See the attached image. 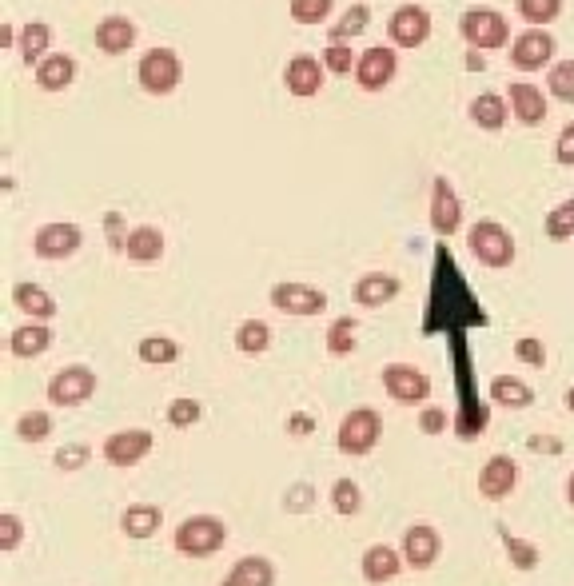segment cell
I'll return each instance as SVG.
<instances>
[{"instance_id":"cell-1","label":"cell","mask_w":574,"mask_h":586,"mask_svg":"<svg viewBox=\"0 0 574 586\" xmlns=\"http://www.w3.org/2000/svg\"><path fill=\"white\" fill-rule=\"evenodd\" d=\"M136 80L148 96H172L184 80V60L176 48H148L136 64Z\"/></svg>"},{"instance_id":"cell-2","label":"cell","mask_w":574,"mask_h":586,"mask_svg":"<svg viewBox=\"0 0 574 586\" xmlns=\"http://www.w3.org/2000/svg\"><path fill=\"white\" fill-rule=\"evenodd\" d=\"M228 543V523L216 515H192L176 527V551L184 559H212Z\"/></svg>"},{"instance_id":"cell-3","label":"cell","mask_w":574,"mask_h":586,"mask_svg":"<svg viewBox=\"0 0 574 586\" xmlns=\"http://www.w3.org/2000/svg\"><path fill=\"white\" fill-rule=\"evenodd\" d=\"M459 32H463V40H467L471 48H479V52H495V48H503V44L511 40L507 16H503L499 8H487V4L467 8V12L459 16Z\"/></svg>"},{"instance_id":"cell-4","label":"cell","mask_w":574,"mask_h":586,"mask_svg":"<svg viewBox=\"0 0 574 586\" xmlns=\"http://www.w3.org/2000/svg\"><path fill=\"white\" fill-rule=\"evenodd\" d=\"M379 439H383V419H379V411H371V407L347 411L343 423H339V431H335V447H339L343 455H351V459L371 455Z\"/></svg>"},{"instance_id":"cell-5","label":"cell","mask_w":574,"mask_h":586,"mask_svg":"<svg viewBox=\"0 0 574 586\" xmlns=\"http://www.w3.org/2000/svg\"><path fill=\"white\" fill-rule=\"evenodd\" d=\"M467 244H471V256L487 268H511L515 264V236L499 220H479L471 228Z\"/></svg>"},{"instance_id":"cell-6","label":"cell","mask_w":574,"mask_h":586,"mask_svg":"<svg viewBox=\"0 0 574 586\" xmlns=\"http://www.w3.org/2000/svg\"><path fill=\"white\" fill-rule=\"evenodd\" d=\"M92 395H96V371L84 367V363H72L64 371H56L52 383H48V403L52 407H80Z\"/></svg>"},{"instance_id":"cell-7","label":"cell","mask_w":574,"mask_h":586,"mask_svg":"<svg viewBox=\"0 0 574 586\" xmlns=\"http://www.w3.org/2000/svg\"><path fill=\"white\" fill-rule=\"evenodd\" d=\"M387 36L399 48H423L431 40V12L423 4H399L387 20Z\"/></svg>"},{"instance_id":"cell-8","label":"cell","mask_w":574,"mask_h":586,"mask_svg":"<svg viewBox=\"0 0 574 586\" xmlns=\"http://www.w3.org/2000/svg\"><path fill=\"white\" fill-rule=\"evenodd\" d=\"M395 72H399V56H395V48H387V44H371V48L359 56V64H355V84H359L363 92H383V88L395 80Z\"/></svg>"},{"instance_id":"cell-9","label":"cell","mask_w":574,"mask_h":586,"mask_svg":"<svg viewBox=\"0 0 574 586\" xmlns=\"http://www.w3.org/2000/svg\"><path fill=\"white\" fill-rule=\"evenodd\" d=\"M80 240H84V232H80L72 220H52V224L36 228L32 252H36L40 260H68V256L80 252Z\"/></svg>"},{"instance_id":"cell-10","label":"cell","mask_w":574,"mask_h":586,"mask_svg":"<svg viewBox=\"0 0 574 586\" xmlns=\"http://www.w3.org/2000/svg\"><path fill=\"white\" fill-rule=\"evenodd\" d=\"M100 455H104L112 467H136V463H144V455H152V431H144V427L116 431V435L104 439Z\"/></svg>"},{"instance_id":"cell-11","label":"cell","mask_w":574,"mask_h":586,"mask_svg":"<svg viewBox=\"0 0 574 586\" xmlns=\"http://www.w3.org/2000/svg\"><path fill=\"white\" fill-rule=\"evenodd\" d=\"M403 563L411 567V571H431L435 563H439V555H443V539H439V531L435 527H427V523H415V527H407L403 531Z\"/></svg>"},{"instance_id":"cell-12","label":"cell","mask_w":574,"mask_h":586,"mask_svg":"<svg viewBox=\"0 0 574 586\" xmlns=\"http://www.w3.org/2000/svg\"><path fill=\"white\" fill-rule=\"evenodd\" d=\"M555 44H559V40H555L547 28H527V32H519V36L511 40V64L523 68V72L543 68V64L555 60Z\"/></svg>"},{"instance_id":"cell-13","label":"cell","mask_w":574,"mask_h":586,"mask_svg":"<svg viewBox=\"0 0 574 586\" xmlns=\"http://www.w3.org/2000/svg\"><path fill=\"white\" fill-rule=\"evenodd\" d=\"M459 224H463V200H459V192L451 188L447 176H435V184H431V228L439 236H455Z\"/></svg>"},{"instance_id":"cell-14","label":"cell","mask_w":574,"mask_h":586,"mask_svg":"<svg viewBox=\"0 0 574 586\" xmlns=\"http://www.w3.org/2000/svg\"><path fill=\"white\" fill-rule=\"evenodd\" d=\"M383 387L395 403H423L431 395V379L423 371H415L411 363H391L383 367Z\"/></svg>"},{"instance_id":"cell-15","label":"cell","mask_w":574,"mask_h":586,"mask_svg":"<svg viewBox=\"0 0 574 586\" xmlns=\"http://www.w3.org/2000/svg\"><path fill=\"white\" fill-rule=\"evenodd\" d=\"M268 299L284 315H319V311H327V292L311 288V284H276Z\"/></svg>"},{"instance_id":"cell-16","label":"cell","mask_w":574,"mask_h":586,"mask_svg":"<svg viewBox=\"0 0 574 586\" xmlns=\"http://www.w3.org/2000/svg\"><path fill=\"white\" fill-rule=\"evenodd\" d=\"M519 483V463L511 455H491L479 471V495L491 503H503Z\"/></svg>"},{"instance_id":"cell-17","label":"cell","mask_w":574,"mask_h":586,"mask_svg":"<svg viewBox=\"0 0 574 586\" xmlns=\"http://www.w3.org/2000/svg\"><path fill=\"white\" fill-rule=\"evenodd\" d=\"M323 60H315V56H291L284 68V84L291 96H299V100H311V96H319V88H323Z\"/></svg>"},{"instance_id":"cell-18","label":"cell","mask_w":574,"mask_h":586,"mask_svg":"<svg viewBox=\"0 0 574 586\" xmlns=\"http://www.w3.org/2000/svg\"><path fill=\"white\" fill-rule=\"evenodd\" d=\"M507 100H511V112H515V120H519V124L535 128V124H543V120H547V96H543V88H539V84L515 80V84H511V92H507Z\"/></svg>"},{"instance_id":"cell-19","label":"cell","mask_w":574,"mask_h":586,"mask_svg":"<svg viewBox=\"0 0 574 586\" xmlns=\"http://www.w3.org/2000/svg\"><path fill=\"white\" fill-rule=\"evenodd\" d=\"M48 347H52V327H48L44 319H28V323L12 327V335H8V351H12L16 359H36V355H44Z\"/></svg>"},{"instance_id":"cell-20","label":"cell","mask_w":574,"mask_h":586,"mask_svg":"<svg viewBox=\"0 0 574 586\" xmlns=\"http://www.w3.org/2000/svg\"><path fill=\"white\" fill-rule=\"evenodd\" d=\"M403 571V555L387 543H375L363 551V579L371 586H383V583H395Z\"/></svg>"},{"instance_id":"cell-21","label":"cell","mask_w":574,"mask_h":586,"mask_svg":"<svg viewBox=\"0 0 574 586\" xmlns=\"http://www.w3.org/2000/svg\"><path fill=\"white\" fill-rule=\"evenodd\" d=\"M136 44V24L128 16H104L96 24V48L108 52V56H120Z\"/></svg>"},{"instance_id":"cell-22","label":"cell","mask_w":574,"mask_h":586,"mask_svg":"<svg viewBox=\"0 0 574 586\" xmlns=\"http://www.w3.org/2000/svg\"><path fill=\"white\" fill-rule=\"evenodd\" d=\"M32 76H36V88L40 92H64L76 80V60L68 52H52L44 64L32 68Z\"/></svg>"},{"instance_id":"cell-23","label":"cell","mask_w":574,"mask_h":586,"mask_svg":"<svg viewBox=\"0 0 574 586\" xmlns=\"http://www.w3.org/2000/svg\"><path fill=\"white\" fill-rule=\"evenodd\" d=\"M124 256H128L132 264H156V260L164 256V232L152 228V224L132 228L128 240H124Z\"/></svg>"},{"instance_id":"cell-24","label":"cell","mask_w":574,"mask_h":586,"mask_svg":"<svg viewBox=\"0 0 574 586\" xmlns=\"http://www.w3.org/2000/svg\"><path fill=\"white\" fill-rule=\"evenodd\" d=\"M12 303H16V307H20V311H24L28 319H44V323H48V319H52V315L60 311L52 295L44 292L40 284H28V280L12 284Z\"/></svg>"},{"instance_id":"cell-25","label":"cell","mask_w":574,"mask_h":586,"mask_svg":"<svg viewBox=\"0 0 574 586\" xmlns=\"http://www.w3.org/2000/svg\"><path fill=\"white\" fill-rule=\"evenodd\" d=\"M220 586H276V567L264 555H248L228 571V579Z\"/></svg>"},{"instance_id":"cell-26","label":"cell","mask_w":574,"mask_h":586,"mask_svg":"<svg viewBox=\"0 0 574 586\" xmlns=\"http://www.w3.org/2000/svg\"><path fill=\"white\" fill-rule=\"evenodd\" d=\"M160 523H164V511L152 507V503H132V507L120 515V531H124L128 539H152V535L160 531Z\"/></svg>"},{"instance_id":"cell-27","label":"cell","mask_w":574,"mask_h":586,"mask_svg":"<svg viewBox=\"0 0 574 586\" xmlns=\"http://www.w3.org/2000/svg\"><path fill=\"white\" fill-rule=\"evenodd\" d=\"M355 303L359 307H383L399 295V280L395 276H383V272H367L359 284H355Z\"/></svg>"},{"instance_id":"cell-28","label":"cell","mask_w":574,"mask_h":586,"mask_svg":"<svg viewBox=\"0 0 574 586\" xmlns=\"http://www.w3.org/2000/svg\"><path fill=\"white\" fill-rule=\"evenodd\" d=\"M507 112H511V100L499 96V92H483V96L471 100V120L487 132H499L507 124Z\"/></svg>"},{"instance_id":"cell-29","label":"cell","mask_w":574,"mask_h":586,"mask_svg":"<svg viewBox=\"0 0 574 586\" xmlns=\"http://www.w3.org/2000/svg\"><path fill=\"white\" fill-rule=\"evenodd\" d=\"M48 44H52V28L44 20H32V24L20 28V56H24L28 68L48 60Z\"/></svg>"},{"instance_id":"cell-30","label":"cell","mask_w":574,"mask_h":586,"mask_svg":"<svg viewBox=\"0 0 574 586\" xmlns=\"http://www.w3.org/2000/svg\"><path fill=\"white\" fill-rule=\"evenodd\" d=\"M491 403L511 407V411H523V407H531V403H535V391H531L523 379L495 375V379H491Z\"/></svg>"},{"instance_id":"cell-31","label":"cell","mask_w":574,"mask_h":586,"mask_svg":"<svg viewBox=\"0 0 574 586\" xmlns=\"http://www.w3.org/2000/svg\"><path fill=\"white\" fill-rule=\"evenodd\" d=\"M367 24H371V4H351V8L339 16V24H331L327 40H331V44H347V40L363 36Z\"/></svg>"},{"instance_id":"cell-32","label":"cell","mask_w":574,"mask_h":586,"mask_svg":"<svg viewBox=\"0 0 574 586\" xmlns=\"http://www.w3.org/2000/svg\"><path fill=\"white\" fill-rule=\"evenodd\" d=\"M236 347H240L244 355H264V351L272 347V327H268L264 319H244V323L236 327Z\"/></svg>"},{"instance_id":"cell-33","label":"cell","mask_w":574,"mask_h":586,"mask_svg":"<svg viewBox=\"0 0 574 586\" xmlns=\"http://www.w3.org/2000/svg\"><path fill=\"white\" fill-rule=\"evenodd\" d=\"M499 535H503V547H507V559H511V567H515V571H535V567H539L543 551H539L535 543H527V539L511 535L507 527H499Z\"/></svg>"},{"instance_id":"cell-34","label":"cell","mask_w":574,"mask_h":586,"mask_svg":"<svg viewBox=\"0 0 574 586\" xmlns=\"http://www.w3.org/2000/svg\"><path fill=\"white\" fill-rule=\"evenodd\" d=\"M136 355H140L144 363H152V367H164V363H176V359H180V343L168 339V335H148V339H140Z\"/></svg>"},{"instance_id":"cell-35","label":"cell","mask_w":574,"mask_h":586,"mask_svg":"<svg viewBox=\"0 0 574 586\" xmlns=\"http://www.w3.org/2000/svg\"><path fill=\"white\" fill-rule=\"evenodd\" d=\"M331 507H335V515L355 519L359 507H363V491H359V483H351V479H335V487H331Z\"/></svg>"},{"instance_id":"cell-36","label":"cell","mask_w":574,"mask_h":586,"mask_svg":"<svg viewBox=\"0 0 574 586\" xmlns=\"http://www.w3.org/2000/svg\"><path fill=\"white\" fill-rule=\"evenodd\" d=\"M515 8H519V16H523L531 28H547L551 20L563 16V0H519Z\"/></svg>"},{"instance_id":"cell-37","label":"cell","mask_w":574,"mask_h":586,"mask_svg":"<svg viewBox=\"0 0 574 586\" xmlns=\"http://www.w3.org/2000/svg\"><path fill=\"white\" fill-rule=\"evenodd\" d=\"M331 8H335V0H291L287 16L295 24H303V28H311V24H323L331 16Z\"/></svg>"},{"instance_id":"cell-38","label":"cell","mask_w":574,"mask_h":586,"mask_svg":"<svg viewBox=\"0 0 574 586\" xmlns=\"http://www.w3.org/2000/svg\"><path fill=\"white\" fill-rule=\"evenodd\" d=\"M355 319L351 315H339L331 327H327V351L331 355H351L355 351Z\"/></svg>"},{"instance_id":"cell-39","label":"cell","mask_w":574,"mask_h":586,"mask_svg":"<svg viewBox=\"0 0 574 586\" xmlns=\"http://www.w3.org/2000/svg\"><path fill=\"white\" fill-rule=\"evenodd\" d=\"M16 435L24 443H44L52 435V415L48 411H24L20 423H16Z\"/></svg>"},{"instance_id":"cell-40","label":"cell","mask_w":574,"mask_h":586,"mask_svg":"<svg viewBox=\"0 0 574 586\" xmlns=\"http://www.w3.org/2000/svg\"><path fill=\"white\" fill-rule=\"evenodd\" d=\"M543 232L555 240V244H563V240H571L574 236V200H563L551 216H547V224H543Z\"/></svg>"},{"instance_id":"cell-41","label":"cell","mask_w":574,"mask_h":586,"mask_svg":"<svg viewBox=\"0 0 574 586\" xmlns=\"http://www.w3.org/2000/svg\"><path fill=\"white\" fill-rule=\"evenodd\" d=\"M547 88H551V96H559V100L574 104V60L551 64V72H547Z\"/></svg>"},{"instance_id":"cell-42","label":"cell","mask_w":574,"mask_h":586,"mask_svg":"<svg viewBox=\"0 0 574 586\" xmlns=\"http://www.w3.org/2000/svg\"><path fill=\"white\" fill-rule=\"evenodd\" d=\"M200 415H204V407H200L196 399H188V395L168 403V423H172L176 431H188V427H196V423H200Z\"/></svg>"},{"instance_id":"cell-43","label":"cell","mask_w":574,"mask_h":586,"mask_svg":"<svg viewBox=\"0 0 574 586\" xmlns=\"http://www.w3.org/2000/svg\"><path fill=\"white\" fill-rule=\"evenodd\" d=\"M355 64H359V56H351L347 44H327V48H323V68H327V72H335V76H351Z\"/></svg>"},{"instance_id":"cell-44","label":"cell","mask_w":574,"mask_h":586,"mask_svg":"<svg viewBox=\"0 0 574 586\" xmlns=\"http://www.w3.org/2000/svg\"><path fill=\"white\" fill-rule=\"evenodd\" d=\"M88 459H92V447H88V443H68V447L56 451L52 463H56V471H80Z\"/></svg>"},{"instance_id":"cell-45","label":"cell","mask_w":574,"mask_h":586,"mask_svg":"<svg viewBox=\"0 0 574 586\" xmlns=\"http://www.w3.org/2000/svg\"><path fill=\"white\" fill-rule=\"evenodd\" d=\"M20 539H24V523H20V515H0V551L4 555H12L16 547H20Z\"/></svg>"},{"instance_id":"cell-46","label":"cell","mask_w":574,"mask_h":586,"mask_svg":"<svg viewBox=\"0 0 574 586\" xmlns=\"http://www.w3.org/2000/svg\"><path fill=\"white\" fill-rule=\"evenodd\" d=\"M515 359H523L527 367H543V363H547V347H543V339L523 335V339L515 343Z\"/></svg>"},{"instance_id":"cell-47","label":"cell","mask_w":574,"mask_h":586,"mask_svg":"<svg viewBox=\"0 0 574 586\" xmlns=\"http://www.w3.org/2000/svg\"><path fill=\"white\" fill-rule=\"evenodd\" d=\"M447 423H451V415H447L443 407H427V411L419 415V431H423V435H443Z\"/></svg>"},{"instance_id":"cell-48","label":"cell","mask_w":574,"mask_h":586,"mask_svg":"<svg viewBox=\"0 0 574 586\" xmlns=\"http://www.w3.org/2000/svg\"><path fill=\"white\" fill-rule=\"evenodd\" d=\"M311 503H315V487H311V483H295V487H287V499H284L287 511H307Z\"/></svg>"},{"instance_id":"cell-49","label":"cell","mask_w":574,"mask_h":586,"mask_svg":"<svg viewBox=\"0 0 574 586\" xmlns=\"http://www.w3.org/2000/svg\"><path fill=\"white\" fill-rule=\"evenodd\" d=\"M555 160H559V164H567V168L574 164V124H567V128L559 132V144H555Z\"/></svg>"},{"instance_id":"cell-50","label":"cell","mask_w":574,"mask_h":586,"mask_svg":"<svg viewBox=\"0 0 574 586\" xmlns=\"http://www.w3.org/2000/svg\"><path fill=\"white\" fill-rule=\"evenodd\" d=\"M315 431V419L307 415V411H295V415H287V435H311Z\"/></svg>"},{"instance_id":"cell-51","label":"cell","mask_w":574,"mask_h":586,"mask_svg":"<svg viewBox=\"0 0 574 586\" xmlns=\"http://www.w3.org/2000/svg\"><path fill=\"white\" fill-rule=\"evenodd\" d=\"M12 44H20V40H16V24L4 20V24H0V48H12Z\"/></svg>"},{"instance_id":"cell-52","label":"cell","mask_w":574,"mask_h":586,"mask_svg":"<svg viewBox=\"0 0 574 586\" xmlns=\"http://www.w3.org/2000/svg\"><path fill=\"white\" fill-rule=\"evenodd\" d=\"M467 68H471V72H483V56H479V48L467 52Z\"/></svg>"},{"instance_id":"cell-53","label":"cell","mask_w":574,"mask_h":586,"mask_svg":"<svg viewBox=\"0 0 574 586\" xmlns=\"http://www.w3.org/2000/svg\"><path fill=\"white\" fill-rule=\"evenodd\" d=\"M567 499H571V507H574V475L567 479Z\"/></svg>"},{"instance_id":"cell-54","label":"cell","mask_w":574,"mask_h":586,"mask_svg":"<svg viewBox=\"0 0 574 586\" xmlns=\"http://www.w3.org/2000/svg\"><path fill=\"white\" fill-rule=\"evenodd\" d=\"M567 407H571V411H574V387H571V391H567Z\"/></svg>"}]
</instances>
